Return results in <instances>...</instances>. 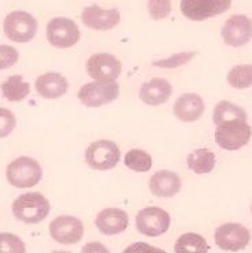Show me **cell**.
<instances>
[{
  "mask_svg": "<svg viewBox=\"0 0 252 253\" xmlns=\"http://www.w3.org/2000/svg\"><path fill=\"white\" fill-rule=\"evenodd\" d=\"M14 216L28 224H36L43 222L51 211L50 201L39 192L25 193L18 196L12 201Z\"/></svg>",
  "mask_w": 252,
  "mask_h": 253,
  "instance_id": "cell-1",
  "label": "cell"
},
{
  "mask_svg": "<svg viewBox=\"0 0 252 253\" xmlns=\"http://www.w3.org/2000/svg\"><path fill=\"white\" fill-rule=\"evenodd\" d=\"M7 181L19 189L33 188L41 181L43 171L39 162L29 156H21L7 166Z\"/></svg>",
  "mask_w": 252,
  "mask_h": 253,
  "instance_id": "cell-2",
  "label": "cell"
},
{
  "mask_svg": "<svg viewBox=\"0 0 252 253\" xmlns=\"http://www.w3.org/2000/svg\"><path fill=\"white\" fill-rule=\"evenodd\" d=\"M252 129L247 121H228L219 125L215 131V141L225 151H237L251 140Z\"/></svg>",
  "mask_w": 252,
  "mask_h": 253,
  "instance_id": "cell-3",
  "label": "cell"
},
{
  "mask_svg": "<svg viewBox=\"0 0 252 253\" xmlns=\"http://www.w3.org/2000/svg\"><path fill=\"white\" fill-rule=\"evenodd\" d=\"M121 149L114 141L99 140L92 142L85 151L87 165L96 171H108L118 165Z\"/></svg>",
  "mask_w": 252,
  "mask_h": 253,
  "instance_id": "cell-4",
  "label": "cell"
},
{
  "mask_svg": "<svg viewBox=\"0 0 252 253\" xmlns=\"http://www.w3.org/2000/svg\"><path fill=\"white\" fill-rule=\"evenodd\" d=\"M118 94L119 85L115 81H92L81 86L78 90V99L82 106L98 108L115 100Z\"/></svg>",
  "mask_w": 252,
  "mask_h": 253,
  "instance_id": "cell-5",
  "label": "cell"
},
{
  "mask_svg": "<svg viewBox=\"0 0 252 253\" xmlns=\"http://www.w3.org/2000/svg\"><path fill=\"white\" fill-rule=\"evenodd\" d=\"M171 218L160 207H146L136 215V227L147 237H159L170 227Z\"/></svg>",
  "mask_w": 252,
  "mask_h": 253,
  "instance_id": "cell-6",
  "label": "cell"
},
{
  "mask_svg": "<svg viewBox=\"0 0 252 253\" xmlns=\"http://www.w3.org/2000/svg\"><path fill=\"white\" fill-rule=\"evenodd\" d=\"M47 40L55 48H71L80 40V29L73 19L52 18L47 24Z\"/></svg>",
  "mask_w": 252,
  "mask_h": 253,
  "instance_id": "cell-7",
  "label": "cell"
},
{
  "mask_svg": "<svg viewBox=\"0 0 252 253\" xmlns=\"http://www.w3.org/2000/svg\"><path fill=\"white\" fill-rule=\"evenodd\" d=\"M6 36L15 42H29L37 32L36 18L26 11H12L4 19Z\"/></svg>",
  "mask_w": 252,
  "mask_h": 253,
  "instance_id": "cell-8",
  "label": "cell"
},
{
  "mask_svg": "<svg viewBox=\"0 0 252 253\" xmlns=\"http://www.w3.org/2000/svg\"><path fill=\"white\" fill-rule=\"evenodd\" d=\"M232 6V0H181L182 15L191 21H204L226 12Z\"/></svg>",
  "mask_w": 252,
  "mask_h": 253,
  "instance_id": "cell-9",
  "label": "cell"
},
{
  "mask_svg": "<svg viewBox=\"0 0 252 253\" xmlns=\"http://www.w3.org/2000/svg\"><path fill=\"white\" fill-rule=\"evenodd\" d=\"M214 240L218 248L223 251L237 252L244 249L251 241V233L240 223H225L215 229Z\"/></svg>",
  "mask_w": 252,
  "mask_h": 253,
  "instance_id": "cell-10",
  "label": "cell"
},
{
  "mask_svg": "<svg viewBox=\"0 0 252 253\" xmlns=\"http://www.w3.org/2000/svg\"><path fill=\"white\" fill-rule=\"evenodd\" d=\"M122 71V63L111 53H95L87 60V73L95 81H115Z\"/></svg>",
  "mask_w": 252,
  "mask_h": 253,
  "instance_id": "cell-11",
  "label": "cell"
},
{
  "mask_svg": "<svg viewBox=\"0 0 252 253\" xmlns=\"http://www.w3.org/2000/svg\"><path fill=\"white\" fill-rule=\"evenodd\" d=\"M222 39L230 47H243L252 39V21L247 15L236 14L223 24Z\"/></svg>",
  "mask_w": 252,
  "mask_h": 253,
  "instance_id": "cell-12",
  "label": "cell"
},
{
  "mask_svg": "<svg viewBox=\"0 0 252 253\" xmlns=\"http://www.w3.org/2000/svg\"><path fill=\"white\" fill-rule=\"evenodd\" d=\"M48 231L52 240L59 244L71 245L81 241L84 236V224L80 219L63 215L53 219L48 227Z\"/></svg>",
  "mask_w": 252,
  "mask_h": 253,
  "instance_id": "cell-13",
  "label": "cell"
},
{
  "mask_svg": "<svg viewBox=\"0 0 252 253\" xmlns=\"http://www.w3.org/2000/svg\"><path fill=\"white\" fill-rule=\"evenodd\" d=\"M95 224L101 234L104 236H117L121 234L129 226V216L121 208H106L98 213Z\"/></svg>",
  "mask_w": 252,
  "mask_h": 253,
  "instance_id": "cell-14",
  "label": "cell"
},
{
  "mask_svg": "<svg viewBox=\"0 0 252 253\" xmlns=\"http://www.w3.org/2000/svg\"><path fill=\"white\" fill-rule=\"evenodd\" d=\"M81 21L91 29L110 30L119 24L121 14L117 8L104 10L99 6H89L82 10Z\"/></svg>",
  "mask_w": 252,
  "mask_h": 253,
  "instance_id": "cell-15",
  "label": "cell"
},
{
  "mask_svg": "<svg viewBox=\"0 0 252 253\" xmlns=\"http://www.w3.org/2000/svg\"><path fill=\"white\" fill-rule=\"evenodd\" d=\"M171 93V84L164 78L155 77L143 84L140 89V99L147 106H160L169 100Z\"/></svg>",
  "mask_w": 252,
  "mask_h": 253,
  "instance_id": "cell-16",
  "label": "cell"
},
{
  "mask_svg": "<svg viewBox=\"0 0 252 253\" xmlns=\"http://www.w3.org/2000/svg\"><path fill=\"white\" fill-rule=\"evenodd\" d=\"M36 92L44 99H59L66 94L69 89V81L59 73H44L36 78Z\"/></svg>",
  "mask_w": 252,
  "mask_h": 253,
  "instance_id": "cell-17",
  "label": "cell"
},
{
  "mask_svg": "<svg viewBox=\"0 0 252 253\" xmlns=\"http://www.w3.org/2000/svg\"><path fill=\"white\" fill-rule=\"evenodd\" d=\"M205 104L203 99L196 93H185L174 103L173 112L177 119L182 122H195L203 115Z\"/></svg>",
  "mask_w": 252,
  "mask_h": 253,
  "instance_id": "cell-18",
  "label": "cell"
},
{
  "mask_svg": "<svg viewBox=\"0 0 252 253\" xmlns=\"http://www.w3.org/2000/svg\"><path fill=\"white\" fill-rule=\"evenodd\" d=\"M148 188L151 193L158 197H173L181 189V179L173 171H158L150 178Z\"/></svg>",
  "mask_w": 252,
  "mask_h": 253,
  "instance_id": "cell-19",
  "label": "cell"
},
{
  "mask_svg": "<svg viewBox=\"0 0 252 253\" xmlns=\"http://www.w3.org/2000/svg\"><path fill=\"white\" fill-rule=\"evenodd\" d=\"M215 155L210 149L199 148L192 153H189L187 158V163L189 170L194 171L195 174H210L215 167Z\"/></svg>",
  "mask_w": 252,
  "mask_h": 253,
  "instance_id": "cell-20",
  "label": "cell"
},
{
  "mask_svg": "<svg viewBox=\"0 0 252 253\" xmlns=\"http://www.w3.org/2000/svg\"><path fill=\"white\" fill-rule=\"evenodd\" d=\"M210 245L204 237L196 233H185L174 244L176 253H208Z\"/></svg>",
  "mask_w": 252,
  "mask_h": 253,
  "instance_id": "cell-21",
  "label": "cell"
},
{
  "mask_svg": "<svg viewBox=\"0 0 252 253\" xmlns=\"http://www.w3.org/2000/svg\"><path fill=\"white\" fill-rule=\"evenodd\" d=\"M29 92V83H25L21 74L8 77L6 81L1 84V93L7 100L12 101V103L22 101L24 99H26Z\"/></svg>",
  "mask_w": 252,
  "mask_h": 253,
  "instance_id": "cell-22",
  "label": "cell"
},
{
  "mask_svg": "<svg viewBox=\"0 0 252 253\" xmlns=\"http://www.w3.org/2000/svg\"><path fill=\"white\" fill-rule=\"evenodd\" d=\"M235 119L247 121V112L241 107L236 106L235 103H230V101L226 100L219 101L214 108V114H212L214 124L219 126V125L225 124L228 121H235Z\"/></svg>",
  "mask_w": 252,
  "mask_h": 253,
  "instance_id": "cell-23",
  "label": "cell"
},
{
  "mask_svg": "<svg viewBox=\"0 0 252 253\" xmlns=\"http://www.w3.org/2000/svg\"><path fill=\"white\" fill-rule=\"evenodd\" d=\"M125 166L136 172H147L152 167V158L143 149H130L125 155Z\"/></svg>",
  "mask_w": 252,
  "mask_h": 253,
  "instance_id": "cell-24",
  "label": "cell"
},
{
  "mask_svg": "<svg viewBox=\"0 0 252 253\" xmlns=\"http://www.w3.org/2000/svg\"><path fill=\"white\" fill-rule=\"evenodd\" d=\"M228 83L235 89H247L252 86V65L235 66L229 71Z\"/></svg>",
  "mask_w": 252,
  "mask_h": 253,
  "instance_id": "cell-25",
  "label": "cell"
},
{
  "mask_svg": "<svg viewBox=\"0 0 252 253\" xmlns=\"http://www.w3.org/2000/svg\"><path fill=\"white\" fill-rule=\"evenodd\" d=\"M0 253H26L25 242L12 233H1Z\"/></svg>",
  "mask_w": 252,
  "mask_h": 253,
  "instance_id": "cell-26",
  "label": "cell"
},
{
  "mask_svg": "<svg viewBox=\"0 0 252 253\" xmlns=\"http://www.w3.org/2000/svg\"><path fill=\"white\" fill-rule=\"evenodd\" d=\"M148 12L155 21L167 18L171 12V0H148Z\"/></svg>",
  "mask_w": 252,
  "mask_h": 253,
  "instance_id": "cell-27",
  "label": "cell"
},
{
  "mask_svg": "<svg viewBox=\"0 0 252 253\" xmlns=\"http://www.w3.org/2000/svg\"><path fill=\"white\" fill-rule=\"evenodd\" d=\"M195 55H196L195 52H180L167 58V59L153 62L152 65L156 66V67H163V69H174V67L187 65L188 62H191V59H194Z\"/></svg>",
  "mask_w": 252,
  "mask_h": 253,
  "instance_id": "cell-28",
  "label": "cell"
},
{
  "mask_svg": "<svg viewBox=\"0 0 252 253\" xmlns=\"http://www.w3.org/2000/svg\"><path fill=\"white\" fill-rule=\"evenodd\" d=\"M0 55H1V58H0V62H1L0 67H1V70L8 69V67L15 65L18 58H19L17 49L12 47H8V45H1L0 47Z\"/></svg>",
  "mask_w": 252,
  "mask_h": 253,
  "instance_id": "cell-29",
  "label": "cell"
},
{
  "mask_svg": "<svg viewBox=\"0 0 252 253\" xmlns=\"http://www.w3.org/2000/svg\"><path fill=\"white\" fill-rule=\"evenodd\" d=\"M0 119H1V137H6L14 130L17 121H15L14 114L6 108L0 110Z\"/></svg>",
  "mask_w": 252,
  "mask_h": 253,
  "instance_id": "cell-30",
  "label": "cell"
},
{
  "mask_svg": "<svg viewBox=\"0 0 252 253\" xmlns=\"http://www.w3.org/2000/svg\"><path fill=\"white\" fill-rule=\"evenodd\" d=\"M122 253H167L160 248L150 245L147 242H135L132 244L126 249H123Z\"/></svg>",
  "mask_w": 252,
  "mask_h": 253,
  "instance_id": "cell-31",
  "label": "cell"
},
{
  "mask_svg": "<svg viewBox=\"0 0 252 253\" xmlns=\"http://www.w3.org/2000/svg\"><path fill=\"white\" fill-rule=\"evenodd\" d=\"M81 253H111L101 242H88L81 248Z\"/></svg>",
  "mask_w": 252,
  "mask_h": 253,
  "instance_id": "cell-32",
  "label": "cell"
},
{
  "mask_svg": "<svg viewBox=\"0 0 252 253\" xmlns=\"http://www.w3.org/2000/svg\"><path fill=\"white\" fill-rule=\"evenodd\" d=\"M52 253H71V252H66V251H55Z\"/></svg>",
  "mask_w": 252,
  "mask_h": 253,
  "instance_id": "cell-33",
  "label": "cell"
},
{
  "mask_svg": "<svg viewBox=\"0 0 252 253\" xmlns=\"http://www.w3.org/2000/svg\"><path fill=\"white\" fill-rule=\"evenodd\" d=\"M251 211H252V207H251Z\"/></svg>",
  "mask_w": 252,
  "mask_h": 253,
  "instance_id": "cell-34",
  "label": "cell"
}]
</instances>
